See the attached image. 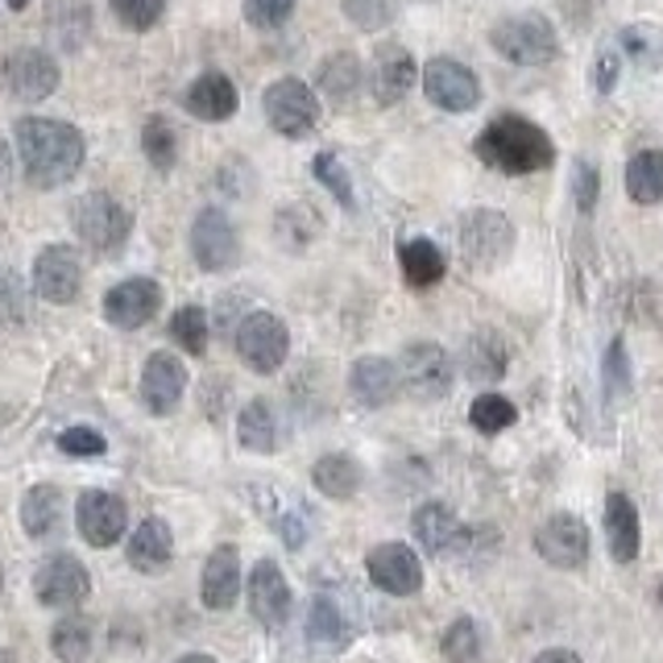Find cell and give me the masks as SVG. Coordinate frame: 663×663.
<instances>
[{"label":"cell","mask_w":663,"mask_h":663,"mask_svg":"<svg viewBox=\"0 0 663 663\" xmlns=\"http://www.w3.org/2000/svg\"><path fill=\"white\" fill-rule=\"evenodd\" d=\"M618 42L631 55V62H638L643 71H663V26H655V21H631V26H622Z\"/></svg>","instance_id":"32"},{"label":"cell","mask_w":663,"mask_h":663,"mask_svg":"<svg viewBox=\"0 0 663 663\" xmlns=\"http://www.w3.org/2000/svg\"><path fill=\"white\" fill-rule=\"evenodd\" d=\"M655 597H660V605H663V585H660V593H655Z\"/></svg>","instance_id":"56"},{"label":"cell","mask_w":663,"mask_h":663,"mask_svg":"<svg viewBox=\"0 0 663 663\" xmlns=\"http://www.w3.org/2000/svg\"><path fill=\"white\" fill-rule=\"evenodd\" d=\"M75 523L91 547H113L129 527V506L108 489H84L79 506H75Z\"/></svg>","instance_id":"12"},{"label":"cell","mask_w":663,"mask_h":663,"mask_svg":"<svg viewBox=\"0 0 663 663\" xmlns=\"http://www.w3.org/2000/svg\"><path fill=\"white\" fill-rule=\"evenodd\" d=\"M199 593H204L207 610H228L241 593V556L236 547H216L204 564V581H199Z\"/></svg>","instance_id":"25"},{"label":"cell","mask_w":663,"mask_h":663,"mask_svg":"<svg viewBox=\"0 0 663 663\" xmlns=\"http://www.w3.org/2000/svg\"><path fill=\"white\" fill-rule=\"evenodd\" d=\"M187 390V369L183 361L170 353H154L146 361V373H142V402H146L154 415H166L178 407V398Z\"/></svg>","instance_id":"20"},{"label":"cell","mask_w":663,"mask_h":663,"mask_svg":"<svg viewBox=\"0 0 663 663\" xmlns=\"http://www.w3.org/2000/svg\"><path fill=\"white\" fill-rule=\"evenodd\" d=\"M170 337L187 349L192 357H199L207 349V315H204V308H178L175 311V320H170Z\"/></svg>","instance_id":"44"},{"label":"cell","mask_w":663,"mask_h":663,"mask_svg":"<svg viewBox=\"0 0 663 663\" xmlns=\"http://www.w3.org/2000/svg\"><path fill=\"white\" fill-rule=\"evenodd\" d=\"M163 311V286L154 279H125L104 295V320L120 332L146 328Z\"/></svg>","instance_id":"13"},{"label":"cell","mask_w":663,"mask_h":663,"mask_svg":"<svg viewBox=\"0 0 663 663\" xmlns=\"http://www.w3.org/2000/svg\"><path fill=\"white\" fill-rule=\"evenodd\" d=\"M530 663H581V655H576V651H564V647H552V651H544V655H535Z\"/></svg>","instance_id":"51"},{"label":"cell","mask_w":663,"mask_h":663,"mask_svg":"<svg viewBox=\"0 0 663 663\" xmlns=\"http://www.w3.org/2000/svg\"><path fill=\"white\" fill-rule=\"evenodd\" d=\"M415 79H419V62L411 59L407 46L398 42L378 46L373 67H369V91H373V100L382 104V108H390V104H398L415 88Z\"/></svg>","instance_id":"17"},{"label":"cell","mask_w":663,"mask_h":663,"mask_svg":"<svg viewBox=\"0 0 663 663\" xmlns=\"http://www.w3.org/2000/svg\"><path fill=\"white\" fill-rule=\"evenodd\" d=\"M71 224H75V233H79V241H84L88 250L104 253V257L125 250V241H129L133 233L129 207L104 192H91L84 195V199H75Z\"/></svg>","instance_id":"4"},{"label":"cell","mask_w":663,"mask_h":663,"mask_svg":"<svg viewBox=\"0 0 663 663\" xmlns=\"http://www.w3.org/2000/svg\"><path fill=\"white\" fill-rule=\"evenodd\" d=\"M295 13V0H245V21L253 30H282Z\"/></svg>","instance_id":"47"},{"label":"cell","mask_w":663,"mask_h":663,"mask_svg":"<svg viewBox=\"0 0 663 663\" xmlns=\"http://www.w3.org/2000/svg\"><path fill=\"white\" fill-rule=\"evenodd\" d=\"M602 386L610 398H622L626 390H631V357H626L622 337L610 340V349H605V357H602Z\"/></svg>","instance_id":"45"},{"label":"cell","mask_w":663,"mask_h":663,"mask_svg":"<svg viewBox=\"0 0 663 663\" xmlns=\"http://www.w3.org/2000/svg\"><path fill=\"white\" fill-rule=\"evenodd\" d=\"M192 257L207 274H224L233 270L241 257V241H236L233 221L224 216L221 207H204L192 224Z\"/></svg>","instance_id":"11"},{"label":"cell","mask_w":663,"mask_h":663,"mask_svg":"<svg viewBox=\"0 0 663 663\" xmlns=\"http://www.w3.org/2000/svg\"><path fill=\"white\" fill-rule=\"evenodd\" d=\"M443 660L448 663H477L481 660V631L472 618H457L443 631Z\"/></svg>","instance_id":"40"},{"label":"cell","mask_w":663,"mask_h":663,"mask_svg":"<svg viewBox=\"0 0 663 663\" xmlns=\"http://www.w3.org/2000/svg\"><path fill=\"white\" fill-rule=\"evenodd\" d=\"M472 154L498 170V175H539L556 163V146L535 120L518 117V113H501L477 133Z\"/></svg>","instance_id":"2"},{"label":"cell","mask_w":663,"mask_h":663,"mask_svg":"<svg viewBox=\"0 0 663 663\" xmlns=\"http://www.w3.org/2000/svg\"><path fill=\"white\" fill-rule=\"evenodd\" d=\"M262 108H265V120H270V129L282 133V137H308L315 129V120H320V100H315V91L295 79V75H282L274 79L262 96Z\"/></svg>","instance_id":"7"},{"label":"cell","mask_w":663,"mask_h":663,"mask_svg":"<svg viewBox=\"0 0 663 663\" xmlns=\"http://www.w3.org/2000/svg\"><path fill=\"white\" fill-rule=\"evenodd\" d=\"M626 195L638 207L663 204V149H638L626 163Z\"/></svg>","instance_id":"29"},{"label":"cell","mask_w":663,"mask_h":663,"mask_svg":"<svg viewBox=\"0 0 663 663\" xmlns=\"http://www.w3.org/2000/svg\"><path fill=\"white\" fill-rule=\"evenodd\" d=\"M59 486H33L21 498V527H26L30 539H46L59 527Z\"/></svg>","instance_id":"33"},{"label":"cell","mask_w":663,"mask_h":663,"mask_svg":"<svg viewBox=\"0 0 663 663\" xmlns=\"http://www.w3.org/2000/svg\"><path fill=\"white\" fill-rule=\"evenodd\" d=\"M178 663H216V660H212V655H183Z\"/></svg>","instance_id":"53"},{"label":"cell","mask_w":663,"mask_h":663,"mask_svg":"<svg viewBox=\"0 0 663 663\" xmlns=\"http://www.w3.org/2000/svg\"><path fill=\"white\" fill-rule=\"evenodd\" d=\"M175 556V535L163 518H146L129 539V564L137 573H163Z\"/></svg>","instance_id":"26"},{"label":"cell","mask_w":663,"mask_h":663,"mask_svg":"<svg viewBox=\"0 0 663 663\" xmlns=\"http://www.w3.org/2000/svg\"><path fill=\"white\" fill-rule=\"evenodd\" d=\"M308 638L324 643V647H344L349 643V622L340 614V605L332 597H315L308 614Z\"/></svg>","instance_id":"36"},{"label":"cell","mask_w":663,"mask_h":663,"mask_svg":"<svg viewBox=\"0 0 663 663\" xmlns=\"http://www.w3.org/2000/svg\"><path fill=\"white\" fill-rule=\"evenodd\" d=\"M236 104H241L236 84L221 71L199 75L192 88H187V96H183V108H187L195 120H207V125H221V120H228L236 113Z\"/></svg>","instance_id":"21"},{"label":"cell","mask_w":663,"mask_h":663,"mask_svg":"<svg viewBox=\"0 0 663 663\" xmlns=\"http://www.w3.org/2000/svg\"><path fill=\"white\" fill-rule=\"evenodd\" d=\"M236 440L245 443L250 452H274L279 448V428H274V411H270V402H250L241 419H236Z\"/></svg>","instance_id":"34"},{"label":"cell","mask_w":663,"mask_h":663,"mask_svg":"<svg viewBox=\"0 0 663 663\" xmlns=\"http://www.w3.org/2000/svg\"><path fill=\"white\" fill-rule=\"evenodd\" d=\"M597 195H602V175H597V166L585 163V158H576V163H573V199H576V212H581V216H589L593 207H597Z\"/></svg>","instance_id":"48"},{"label":"cell","mask_w":663,"mask_h":663,"mask_svg":"<svg viewBox=\"0 0 663 663\" xmlns=\"http://www.w3.org/2000/svg\"><path fill=\"white\" fill-rule=\"evenodd\" d=\"M291 353V332L279 315L270 311H250L241 328H236V357L253 369V373H279L282 361Z\"/></svg>","instance_id":"8"},{"label":"cell","mask_w":663,"mask_h":663,"mask_svg":"<svg viewBox=\"0 0 663 663\" xmlns=\"http://www.w3.org/2000/svg\"><path fill=\"white\" fill-rule=\"evenodd\" d=\"M0 84H4V91H9L13 100L38 104L59 91L62 71H59V62H55V55H46L38 46H21V50H13V55L4 59V67H0Z\"/></svg>","instance_id":"9"},{"label":"cell","mask_w":663,"mask_h":663,"mask_svg":"<svg viewBox=\"0 0 663 663\" xmlns=\"http://www.w3.org/2000/svg\"><path fill=\"white\" fill-rule=\"evenodd\" d=\"M398 373V394L419 398V402H436L452 390V357L443 353L440 344L431 340H415L402 349V357L394 361Z\"/></svg>","instance_id":"5"},{"label":"cell","mask_w":663,"mask_h":663,"mask_svg":"<svg viewBox=\"0 0 663 663\" xmlns=\"http://www.w3.org/2000/svg\"><path fill=\"white\" fill-rule=\"evenodd\" d=\"M340 9H344V17L353 21L357 30L378 33V30H386V26L394 21L398 0H340Z\"/></svg>","instance_id":"42"},{"label":"cell","mask_w":663,"mask_h":663,"mask_svg":"<svg viewBox=\"0 0 663 663\" xmlns=\"http://www.w3.org/2000/svg\"><path fill=\"white\" fill-rule=\"evenodd\" d=\"M365 573L390 597H411L423 589V564L407 544H378L365 556Z\"/></svg>","instance_id":"14"},{"label":"cell","mask_w":663,"mask_h":663,"mask_svg":"<svg viewBox=\"0 0 663 663\" xmlns=\"http://www.w3.org/2000/svg\"><path fill=\"white\" fill-rule=\"evenodd\" d=\"M423 96L443 113H472L481 104V79L472 75V67H465L460 59L436 55L423 67Z\"/></svg>","instance_id":"10"},{"label":"cell","mask_w":663,"mask_h":663,"mask_svg":"<svg viewBox=\"0 0 663 663\" xmlns=\"http://www.w3.org/2000/svg\"><path fill=\"white\" fill-rule=\"evenodd\" d=\"M489 46L515 67H547V62L560 59V33L544 13L501 17L489 30Z\"/></svg>","instance_id":"3"},{"label":"cell","mask_w":663,"mask_h":663,"mask_svg":"<svg viewBox=\"0 0 663 663\" xmlns=\"http://www.w3.org/2000/svg\"><path fill=\"white\" fill-rule=\"evenodd\" d=\"M0 663H17V655H13V651H4V647H0Z\"/></svg>","instance_id":"55"},{"label":"cell","mask_w":663,"mask_h":663,"mask_svg":"<svg viewBox=\"0 0 663 663\" xmlns=\"http://www.w3.org/2000/svg\"><path fill=\"white\" fill-rule=\"evenodd\" d=\"M506 344H501V337H494V332H477V337L469 340V349H465V373L469 378H481V382H489V378H501L506 373Z\"/></svg>","instance_id":"35"},{"label":"cell","mask_w":663,"mask_h":663,"mask_svg":"<svg viewBox=\"0 0 663 663\" xmlns=\"http://www.w3.org/2000/svg\"><path fill=\"white\" fill-rule=\"evenodd\" d=\"M33 593L42 605H59V610H71L91 593V576L88 568L75 560V556H55L46 560L33 576Z\"/></svg>","instance_id":"18"},{"label":"cell","mask_w":663,"mask_h":663,"mask_svg":"<svg viewBox=\"0 0 663 663\" xmlns=\"http://www.w3.org/2000/svg\"><path fill=\"white\" fill-rule=\"evenodd\" d=\"M113 13H117L120 26L129 30H154L166 13V0H113Z\"/></svg>","instance_id":"46"},{"label":"cell","mask_w":663,"mask_h":663,"mask_svg":"<svg viewBox=\"0 0 663 663\" xmlns=\"http://www.w3.org/2000/svg\"><path fill=\"white\" fill-rule=\"evenodd\" d=\"M349 386H353L357 402L369 407V411H378V407H386V402H394L398 398L394 361H386V357H361V361H353Z\"/></svg>","instance_id":"24"},{"label":"cell","mask_w":663,"mask_h":663,"mask_svg":"<svg viewBox=\"0 0 663 663\" xmlns=\"http://www.w3.org/2000/svg\"><path fill=\"white\" fill-rule=\"evenodd\" d=\"M398 265H402V274L411 286H436V282L448 274V262H443V253L436 241L428 236H415V241H402V250H398Z\"/></svg>","instance_id":"28"},{"label":"cell","mask_w":663,"mask_h":663,"mask_svg":"<svg viewBox=\"0 0 663 663\" xmlns=\"http://www.w3.org/2000/svg\"><path fill=\"white\" fill-rule=\"evenodd\" d=\"M460 253L477 270H498L515 253V224L494 207H472L460 216Z\"/></svg>","instance_id":"6"},{"label":"cell","mask_w":663,"mask_h":663,"mask_svg":"<svg viewBox=\"0 0 663 663\" xmlns=\"http://www.w3.org/2000/svg\"><path fill=\"white\" fill-rule=\"evenodd\" d=\"M250 610L265 631H282L291 618V585L274 560H262L250 576Z\"/></svg>","instance_id":"19"},{"label":"cell","mask_w":663,"mask_h":663,"mask_svg":"<svg viewBox=\"0 0 663 663\" xmlns=\"http://www.w3.org/2000/svg\"><path fill=\"white\" fill-rule=\"evenodd\" d=\"M515 419H518L515 402L501 394H481L469 407V423L481 431V436H498V431L515 428Z\"/></svg>","instance_id":"38"},{"label":"cell","mask_w":663,"mask_h":663,"mask_svg":"<svg viewBox=\"0 0 663 663\" xmlns=\"http://www.w3.org/2000/svg\"><path fill=\"white\" fill-rule=\"evenodd\" d=\"M535 552L552 568H585L589 560V527L576 515H552L535 530Z\"/></svg>","instance_id":"16"},{"label":"cell","mask_w":663,"mask_h":663,"mask_svg":"<svg viewBox=\"0 0 663 663\" xmlns=\"http://www.w3.org/2000/svg\"><path fill=\"white\" fill-rule=\"evenodd\" d=\"M411 530L431 556H443V552H452V547L465 544V527H460V518L452 515V506H443V501H423L411 518Z\"/></svg>","instance_id":"23"},{"label":"cell","mask_w":663,"mask_h":663,"mask_svg":"<svg viewBox=\"0 0 663 663\" xmlns=\"http://www.w3.org/2000/svg\"><path fill=\"white\" fill-rule=\"evenodd\" d=\"M311 175L324 183L340 207H349V212H353V207H357L353 178H349V170H344V163H340L337 154H315V163H311Z\"/></svg>","instance_id":"41"},{"label":"cell","mask_w":663,"mask_h":663,"mask_svg":"<svg viewBox=\"0 0 663 663\" xmlns=\"http://www.w3.org/2000/svg\"><path fill=\"white\" fill-rule=\"evenodd\" d=\"M30 315V295L9 265H0V328H17L26 324Z\"/></svg>","instance_id":"43"},{"label":"cell","mask_w":663,"mask_h":663,"mask_svg":"<svg viewBox=\"0 0 663 663\" xmlns=\"http://www.w3.org/2000/svg\"><path fill=\"white\" fill-rule=\"evenodd\" d=\"M4 4H9V9H17V13H21V9H26V4H30V0H4Z\"/></svg>","instance_id":"54"},{"label":"cell","mask_w":663,"mask_h":663,"mask_svg":"<svg viewBox=\"0 0 663 663\" xmlns=\"http://www.w3.org/2000/svg\"><path fill=\"white\" fill-rule=\"evenodd\" d=\"M9 175H13V158H9V149L0 142V183H9Z\"/></svg>","instance_id":"52"},{"label":"cell","mask_w":663,"mask_h":663,"mask_svg":"<svg viewBox=\"0 0 663 663\" xmlns=\"http://www.w3.org/2000/svg\"><path fill=\"white\" fill-rule=\"evenodd\" d=\"M142 149L154 170H175L178 163V133L166 117H149L142 125Z\"/></svg>","instance_id":"37"},{"label":"cell","mask_w":663,"mask_h":663,"mask_svg":"<svg viewBox=\"0 0 663 663\" xmlns=\"http://www.w3.org/2000/svg\"><path fill=\"white\" fill-rule=\"evenodd\" d=\"M59 448L67 452V457H100L104 448H108V440L91 428H67L59 436Z\"/></svg>","instance_id":"49"},{"label":"cell","mask_w":663,"mask_h":663,"mask_svg":"<svg viewBox=\"0 0 663 663\" xmlns=\"http://www.w3.org/2000/svg\"><path fill=\"white\" fill-rule=\"evenodd\" d=\"M618 75H622V59L614 50H602L589 67V88L597 91V96H610V91L618 88Z\"/></svg>","instance_id":"50"},{"label":"cell","mask_w":663,"mask_h":663,"mask_svg":"<svg viewBox=\"0 0 663 663\" xmlns=\"http://www.w3.org/2000/svg\"><path fill=\"white\" fill-rule=\"evenodd\" d=\"M311 481H315V489H320L324 498L344 501V498H353L357 489H361V465H357L353 457H344V452H332V457L315 460Z\"/></svg>","instance_id":"30"},{"label":"cell","mask_w":663,"mask_h":663,"mask_svg":"<svg viewBox=\"0 0 663 663\" xmlns=\"http://www.w3.org/2000/svg\"><path fill=\"white\" fill-rule=\"evenodd\" d=\"M605 539H610V556L618 564L638 560L643 523H638V506L626 494H610L605 498Z\"/></svg>","instance_id":"22"},{"label":"cell","mask_w":663,"mask_h":663,"mask_svg":"<svg viewBox=\"0 0 663 663\" xmlns=\"http://www.w3.org/2000/svg\"><path fill=\"white\" fill-rule=\"evenodd\" d=\"M17 158L21 170L33 187L55 192L62 183H71L84 170L88 158V142L84 133L75 129L71 120H55V117H21L17 120Z\"/></svg>","instance_id":"1"},{"label":"cell","mask_w":663,"mask_h":663,"mask_svg":"<svg viewBox=\"0 0 663 663\" xmlns=\"http://www.w3.org/2000/svg\"><path fill=\"white\" fill-rule=\"evenodd\" d=\"M315 84H320V96H324V100L344 108V104L357 96V88H361V59H357L353 50L328 55V59L315 67Z\"/></svg>","instance_id":"27"},{"label":"cell","mask_w":663,"mask_h":663,"mask_svg":"<svg viewBox=\"0 0 663 663\" xmlns=\"http://www.w3.org/2000/svg\"><path fill=\"white\" fill-rule=\"evenodd\" d=\"M46 26L59 38L62 50H79L84 38L91 33V9L88 0H50L46 9Z\"/></svg>","instance_id":"31"},{"label":"cell","mask_w":663,"mask_h":663,"mask_svg":"<svg viewBox=\"0 0 663 663\" xmlns=\"http://www.w3.org/2000/svg\"><path fill=\"white\" fill-rule=\"evenodd\" d=\"M84 286V265L71 245H46L33 262V291L46 303H75Z\"/></svg>","instance_id":"15"},{"label":"cell","mask_w":663,"mask_h":663,"mask_svg":"<svg viewBox=\"0 0 663 663\" xmlns=\"http://www.w3.org/2000/svg\"><path fill=\"white\" fill-rule=\"evenodd\" d=\"M50 651L62 663H84L91 651V626L84 618H62L55 626V634H50Z\"/></svg>","instance_id":"39"}]
</instances>
